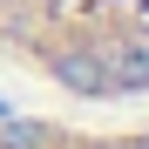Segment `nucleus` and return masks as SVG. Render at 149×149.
I'll return each instance as SVG.
<instances>
[{
  "label": "nucleus",
  "instance_id": "nucleus-2",
  "mask_svg": "<svg viewBox=\"0 0 149 149\" xmlns=\"http://www.w3.org/2000/svg\"><path fill=\"white\" fill-rule=\"evenodd\" d=\"M0 149H149V115H20Z\"/></svg>",
  "mask_w": 149,
  "mask_h": 149
},
{
  "label": "nucleus",
  "instance_id": "nucleus-1",
  "mask_svg": "<svg viewBox=\"0 0 149 149\" xmlns=\"http://www.w3.org/2000/svg\"><path fill=\"white\" fill-rule=\"evenodd\" d=\"M0 68L68 115H149V0H0Z\"/></svg>",
  "mask_w": 149,
  "mask_h": 149
}]
</instances>
